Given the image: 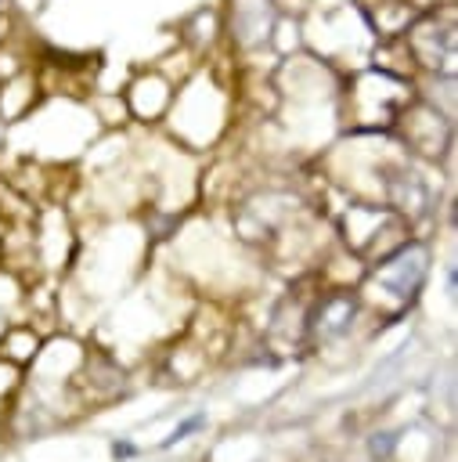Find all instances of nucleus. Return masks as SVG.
I'll list each match as a JSON object with an SVG mask.
<instances>
[{"label": "nucleus", "mask_w": 458, "mask_h": 462, "mask_svg": "<svg viewBox=\"0 0 458 462\" xmlns=\"http://www.w3.org/2000/svg\"><path fill=\"white\" fill-rule=\"evenodd\" d=\"M393 448H397V433H375V437L368 440V455H371L375 462H386V458L393 455Z\"/></svg>", "instance_id": "f03ea898"}, {"label": "nucleus", "mask_w": 458, "mask_h": 462, "mask_svg": "<svg viewBox=\"0 0 458 462\" xmlns=\"http://www.w3.org/2000/svg\"><path fill=\"white\" fill-rule=\"evenodd\" d=\"M350 318H353V300H350V296H328V300L321 303L314 325H317L321 339H332V336H339V332L350 325Z\"/></svg>", "instance_id": "f257e3e1"}, {"label": "nucleus", "mask_w": 458, "mask_h": 462, "mask_svg": "<svg viewBox=\"0 0 458 462\" xmlns=\"http://www.w3.org/2000/svg\"><path fill=\"white\" fill-rule=\"evenodd\" d=\"M112 455H115V458H133V455H137V448H133V444H126V440H115V444H112Z\"/></svg>", "instance_id": "20e7f679"}, {"label": "nucleus", "mask_w": 458, "mask_h": 462, "mask_svg": "<svg viewBox=\"0 0 458 462\" xmlns=\"http://www.w3.org/2000/svg\"><path fill=\"white\" fill-rule=\"evenodd\" d=\"M198 426H202V415H191V419H184V422H180V426H177V430H173V433H169V437L162 440V448H169V444L184 440V437H188L191 430H198Z\"/></svg>", "instance_id": "7ed1b4c3"}]
</instances>
